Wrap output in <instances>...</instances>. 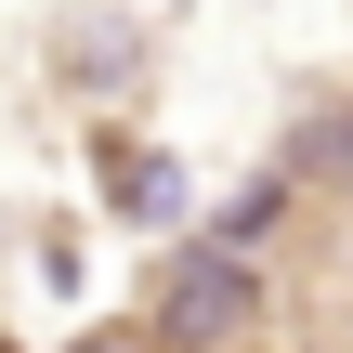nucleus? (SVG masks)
Here are the masks:
<instances>
[{
    "instance_id": "1",
    "label": "nucleus",
    "mask_w": 353,
    "mask_h": 353,
    "mask_svg": "<svg viewBox=\"0 0 353 353\" xmlns=\"http://www.w3.org/2000/svg\"><path fill=\"white\" fill-rule=\"evenodd\" d=\"M249 314H262L249 262H236V249H183V262L157 275V327H144V341H157V353H223Z\"/></svg>"
},
{
    "instance_id": "2",
    "label": "nucleus",
    "mask_w": 353,
    "mask_h": 353,
    "mask_svg": "<svg viewBox=\"0 0 353 353\" xmlns=\"http://www.w3.org/2000/svg\"><path fill=\"white\" fill-rule=\"evenodd\" d=\"M65 353H157V341H144V327H79Z\"/></svg>"
}]
</instances>
